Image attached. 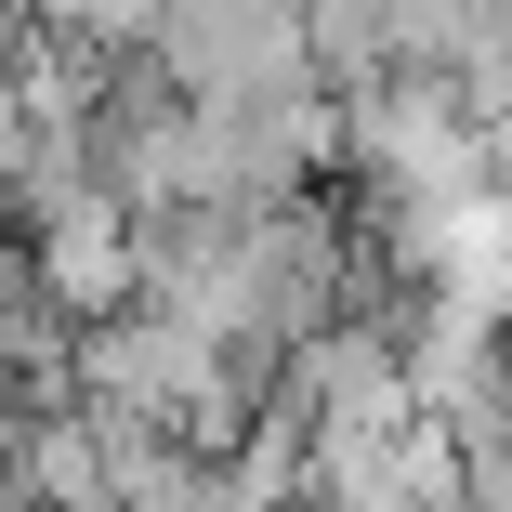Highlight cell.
Instances as JSON below:
<instances>
[{"label": "cell", "instance_id": "1", "mask_svg": "<svg viewBox=\"0 0 512 512\" xmlns=\"http://www.w3.org/2000/svg\"><path fill=\"white\" fill-rule=\"evenodd\" d=\"M145 66L211 106V92H289V79H316V40H302V0H158Z\"/></svg>", "mask_w": 512, "mask_h": 512}, {"label": "cell", "instance_id": "2", "mask_svg": "<svg viewBox=\"0 0 512 512\" xmlns=\"http://www.w3.org/2000/svg\"><path fill=\"white\" fill-rule=\"evenodd\" d=\"M27 14H53V27H66V40H92V53H145L158 0H27Z\"/></svg>", "mask_w": 512, "mask_h": 512}]
</instances>
